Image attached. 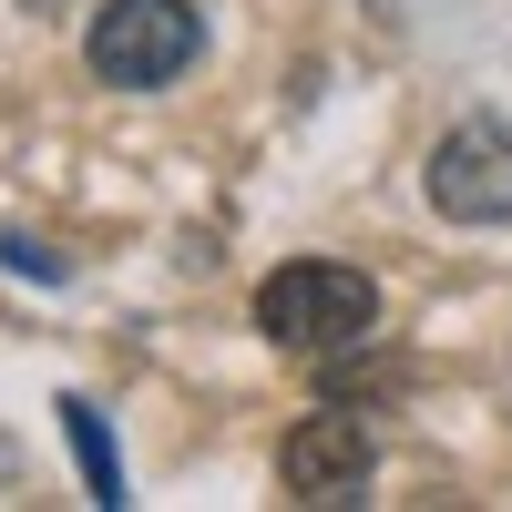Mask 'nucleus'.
<instances>
[{"label": "nucleus", "mask_w": 512, "mask_h": 512, "mask_svg": "<svg viewBox=\"0 0 512 512\" xmlns=\"http://www.w3.org/2000/svg\"><path fill=\"white\" fill-rule=\"evenodd\" d=\"M256 328H267L277 349H297V359H338V349H359V338L379 328V287L359 267L297 256V267H277L267 287H256Z\"/></svg>", "instance_id": "obj_1"}, {"label": "nucleus", "mask_w": 512, "mask_h": 512, "mask_svg": "<svg viewBox=\"0 0 512 512\" xmlns=\"http://www.w3.org/2000/svg\"><path fill=\"white\" fill-rule=\"evenodd\" d=\"M195 0H103V21H93V72L123 82V93H154V82H175L195 62Z\"/></svg>", "instance_id": "obj_2"}, {"label": "nucleus", "mask_w": 512, "mask_h": 512, "mask_svg": "<svg viewBox=\"0 0 512 512\" xmlns=\"http://www.w3.org/2000/svg\"><path fill=\"white\" fill-rule=\"evenodd\" d=\"M31 11H52V0H31Z\"/></svg>", "instance_id": "obj_6"}, {"label": "nucleus", "mask_w": 512, "mask_h": 512, "mask_svg": "<svg viewBox=\"0 0 512 512\" xmlns=\"http://www.w3.org/2000/svg\"><path fill=\"white\" fill-rule=\"evenodd\" d=\"M431 205L451 226H512V123H492V113L451 123L431 154Z\"/></svg>", "instance_id": "obj_3"}, {"label": "nucleus", "mask_w": 512, "mask_h": 512, "mask_svg": "<svg viewBox=\"0 0 512 512\" xmlns=\"http://www.w3.org/2000/svg\"><path fill=\"white\" fill-rule=\"evenodd\" d=\"M62 431H72V451H82V492H93L103 512L123 502V472H113V441H103V410L93 400H62Z\"/></svg>", "instance_id": "obj_5"}, {"label": "nucleus", "mask_w": 512, "mask_h": 512, "mask_svg": "<svg viewBox=\"0 0 512 512\" xmlns=\"http://www.w3.org/2000/svg\"><path fill=\"white\" fill-rule=\"evenodd\" d=\"M369 420L359 410H318V420H297L287 431V451H277V482L297 492V502H359L369 492Z\"/></svg>", "instance_id": "obj_4"}]
</instances>
